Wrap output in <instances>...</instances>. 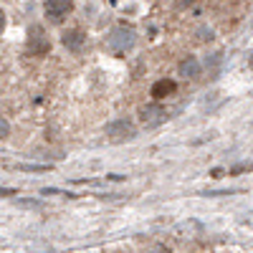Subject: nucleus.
Returning a JSON list of instances; mask_svg holds the SVG:
<instances>
[{
    "label": "nucleus",
    "mask_w": 253,
    "mask_h": 253,
    "mask_svg": "<svg viewBox=\"0 0 253 253\" xmlns=\"http://www.w3.org/2000/svg\"><path fill=\"white\" fill-rule=\"evenodd\" d=\"M134 41H137V33H134L132 28L117 26V28H112L109 36H107V48H109L112 53L122 56V53H126V51L134 46Z\"/></svg>",
    "instance_id": "f257e3e1"
},
{
    "label": "nucleus",
    "mask_w": 253,
    "mask_h": 253,
    "mask_svg": "<svg viewBox=\"0 0 253 253\" xmlns=\"http://www.w3.org/2000/svg\"><path fill=\"white\" fill-rule=\"evenodd\" d=\"M104 132H107L109 142H129V139L137 137V126L129 119H114V122L107 124Z\"/></svg>",
    "instance_id": "f03ea898"
},
{
    "label": "nucleus",
    "mask_w": 253,
    "mask_h": 253,
    "mask_svg": "<svg viewBox=\"0 0 253 253\" xmlns=\"http://www.w3.org/2000/svg\"><path fill=\"white\" fill-rule=\"evenodd\" d=\"M167 119V109L162 107V104L152 101V104H144V107H139V122L144 126H157Z\"/></svg>",
    "instance_id": "7ed1b4c3"
},
{
    "label": "nucleus",
    "mask_w": 253,
    "mask_h": 253,
    "mask_svg": "<svg viewBox=\"0 0 253 253\" xmlns=\"http://www.w3.org/2000/svg\"><path fill=\"white\" fill-rule=\"evenodd\" d=\"M26 51H28L31 56H46V53L51 51L48 38H46L43 33H41V28H38V26H33V28H31V36H28Z\"/></svg>",
    "instance_id": "20e7f679"
},
{
    "label": "nucleus",
    "mask_w": 253,
    "mask_h": 253,
    "mask_svg": "<svg viewBox=\"0 0 253 253\" xmlns=\"http://www.w3.org/2000/svg\"><path fill=\"white\" fill-rule=\"evenodd\" d=\"M71 10H74V3H71V0H46V15L53 20V23L63 20Z\"/></svg>",
    "instance_id": "39448f33"
},
{
    "label": "nucleus",
    "mask_w": 253,
    "mask_h": 253,
    "mask_svg": "<svg viewBox=\"0 0 253 253\" xmlns=\"http://www.w3.org/2000/svg\"><path fill=\"white\" fill-rule=\"evenodd\" d=\"M61 43L66 46L69 51H81L84 48V43H86V36H84V31H79V28H69V31H63V36H61Z\"/></svg>",
    "instance_id": "423d86ee"
},
{
    "label": "nucleus",
    "mask_w": 253,
    "mask_h": 253,
    "mask_svg": "<svg viewBox=\"0 0 253 253\" xmlns=\"http://www.w3.org/2000/svg\"><path fill=\"white\" fill-rule=\"evenodd\" d=\"M177 89V84L172 81V79H160V81H155L152 84V96H155V101H160V99H165V96H170L172 91Z\"/></svg>",
    "instance_id": "0eeeda50"
},
{
    "label": "nucleus",
    "mask_w": 253,
    "mask_h": 253,
    "mask_svg": "<svg viewBox=\"0 0 253 253\" xmlns=\"http://www.w3.org/2000/svg\"><path fill=\"white\" fill-rule=\"evenodd\" d=\"M200 61L195 58V56H187V58H182L180 63H177V74L180 76H190V79H193V76H198L200 74Z\"/></svg>",
    "instance_id": "6e6552de"
},
{
    "label": "nucleus",
    "mask_w": 253,
    "mask_h": 253,
    "mask_svg": "<svg viewBox=\"0 0 253 253\" xmlns=\"http://www.w3.org/2000/svg\"><path fill=\"white\" fill-rule=\"evenodd\" d=\"M213 36H215V31L210 28V26H203V28H198V41H213Z\"/></svg>",
    "instance_id": "1a4fd4ad"
},
{
    "label": "nucleus",
    "mask_w": 253,
    "mask_h": 253,
    "mask_svg": "<svg viewBox=\"0 0 253 253\" xmlns=\"http://www.w3.org/2000/svg\"><path fill=\"white\" fill-rule=\"evenodd\" d=\"M18 170H26V172H46L48 165H18Z\"/></svg>",
    "instance_id": "9d476101"
},
{
    "label": "nucleus",
    "mask_w": 253,
    "mask_h": 253,
    "mask_svg": "<svg viewBox=\"0 0 253 253\" xmlns=\"http://www.w3.org/2000/svg\"><path fill=\"white\" fill-rule=\"evenodd\" d=\"M41 195H66V198H76V195H71V193H63V190H58V187H43L41 190Z\"/></svg>",
    "instance_id": "9b49d317"
},
{
    "label": "nucleus",
    "mask_w": 253,
    "mask_h": 253,
    "mask_svg": "<svg viewBox=\"0 0 253 253\" xmlns=\"http://www.w3.org/2000/svg\"><path fill=\"white\" fill-rule=\"evenodd\" d=\"M220 58H223V53H220V51H215V53H210V58H205V66H208V69H213V66H218V63H220Z\"/></svg>",
    "instance_id": "f8f14e48"
},
{
    "label": "nucleus",
    "mask_w": 253,
    "mask_h": 253,
    "mask_svg": "<svg viewBox=\"0 0 253 253\" xmlns=\"http://www.w3.org/2000/svg\"><path fill=\"white\" fill-rule=\"evenodd\" d=\"M236 193H241V190H236V187L233 190H208L205 195L208 198H215V195H236Z\"/></svg>",
    "instance_id": "ddd939ff"
},
{
    "label": "nucleus",
    "mask_w": 253,
    "mask_h": 253,
    "mask_svg": "<svg viewBox=\"0 0 253 253\" xmlns=\"http://www.w3.org/2000/svg\"><path fill=\"white\" fill-rule=\"evenodd\" d=\"M248 170H251V162H241V165H236L230 172H233V175H238V172H248Z\"/></svg>",
    "instance_id": "4468645a"
},
{
    "label": "nucleus",
    "mask_w": 253,
    "mask_h": 253,
    "mask_svg": "<svg viewBox=\"0 0 253 253\" xmlns=\"http://www.w3.org/2000/svg\"><path fill=\"white\" fill-rule=\"evenodd\" d=\"M18 205H20V208H41L38 200H18Z\"/></svg>",
    "instance_id": "2eb2a0df"
},
{
    "label": "nucleus",
    "mask_w": 253,
    "mask_h": 253,
    "mask_svg": "<svg viewBox=\"0 0 253 253\" xmlns=\"http://www.w3.org/2000/svg\"><path fill=\"white\" fill-rule=\"evenodd\" d=\"M8 132H10V126H8V122L3 119V122H0V134H3V139L8 137Z\"/></svg>",
    "instance_id": "dca6fc26"
},
{
    "label": "nucleus",
    "mask_w": 253,
    "mask_h": 253,
    "mask_svg": "<svg viewBox=\"0 0 253 253\" xmlns=\"http://www.w3.org/2000/svg\"><path fill=\"white\" fill-rule=\"evenodd\" d=\"M150 253H172L170 248H167V246H152V251Z\"/></svg>",
    "instance_id": "f3484780"
},
{
    "label": "nucleus",
    "mask_w": 253,
    "mask_h": 253,
    "mask_svg": "<svg viewBox=\"0 0 253 253\" xmlns=\"http://www.w3.org/2000/svg\"><path fill=\"white\" fill-rule=\"evenodd\" d=\"M5 195H15V190H13V187H3V198H5Z\"/></svg>",
    "instance_id": "a211bd4d"
},
{
    "label": "nucleus",
    "mask_w": 253,
    "mask_h": 253,
    "mask_svg": "<svg viewBox=\"0 0 253 253\" xmlns=\"http://www.w3.org/2000/svg\"><path fill=\"white\" fill-rule=\"evenodd\" d=\"M251 66H253V58H251Z\"/></svg>",
    "instance_id": "6ab92c4d"
}]
</instances>
